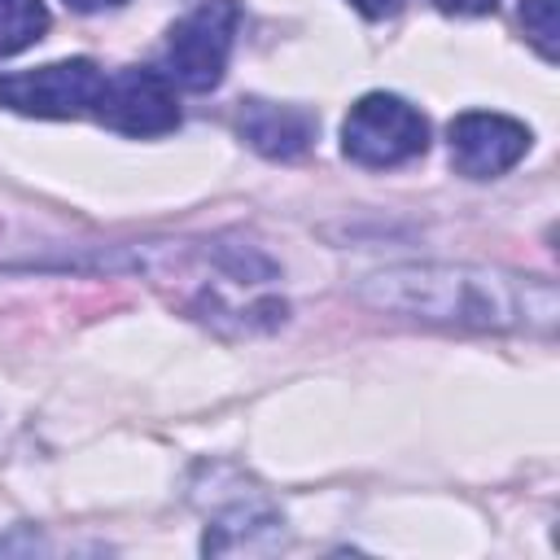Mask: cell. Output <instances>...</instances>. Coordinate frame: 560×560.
I'll return each instance as SVG.
<instances>
[{
    "instance_id": "7c38bea8",
    "label": "cell",
    "mask_w": 560,
    "mask_h": 560,
    "mask_svg": "<svg viewBox=\"0 0 560 560\" xmlns=\"http://www.w3.org/2000/svg\"><path fill=\"white\" fill-rule=\"evenodd\" d=\"M74 13H101V9H118L122 0H66Z\"/></svg>"
},
{
    "instance_id": "9c48e42d",
    "label": "cell",
    "mask_w": 560,
    "mask_h": 560,
    "mask_svg": "<svg viewBox=\"0 0 560 560\" xmlns=\"http://www.w3.org/2000/svg\"><path fill=\"white\" fill-rule=\"evenodd\" d=\"M521 26L529 44L542 52V61H556V35H560V0H521Z\"/></svg>"
},
{
    "instance_id": "6da1fadb",
    "label": "cell",
    "mask_w": 560,
    "mask_h": 560,
    "mask_svg": "<svg viewBox=\"0 0 560 560\" xmlns=\"http://www.w3.org/2000/svg\"><path fill=\"white\" fill-rule=\"evenodd\" d=\"M363 298L381 311L416 315L459 328H551L556 289L547 280H521L486 267L407 262L363 280Z\"/></svg>"
},
{
    "instance_id": "52a82bcc",
    "label": "cell",
    "mask_w": 560,
    "mask_h": 560,
    "mask_svg": "<svg viewBox=\"0 0 560 560\" xmlns=\"http://www.w3.org/2000/svg\"><path fill=\"white\" fill-rule=\"evenodd\" d=\"M241 136L262 153V158H298L315 140V114L302 105H276V101H245L236 118Z\"/></svg>"
},
{
    "instance_id": "8992f818",
    "label": "cell",
    "mask_w": 560,
    "mask_h": 560,
    "mask_svg": "<svg viewBox=\"0 0 560 560\" xmlns=\"http://www.w3.org/2000/svg\"><path fill=\"white\" fill-rule=\"evenodd\" d=\"M525 149H529V127L508 114L468 109L451 122V162L468 179H494L512 171L525 158Z\"/></svg>"
},
{
    "instance_id": "3957f363",
    "label": "cell",
    "mask_w": 560,
    "mask_h": 560,
    "mask_svg": "<svg viewBox=\"0 0 560 560\" xmlns=\"http://www.w3.org/2000/svg\"><path fill=\"white\" fill-rule=\"evenodd\" d=\"M236 0H201L197 9H188L166 39V79L179 83L184 92L219 88L236 44Z\"/></svg>"
},
{
    "instance_id": "ba28073f",
    "label": "cell",
    "mask_w": 560,
    "mask_h": 560,
    "mask_svg": "<svg viewBox=\"0 0 560 560\" xmlns=\"http://www.w3.org/2000/svg\"><path fill=\"white\" fill-rule=\"evenodd\" d=\"M48 31V9L44 0H0V57H13L44 39Z\"/></svg>"
},
{
    "instance_id": "8fae6325",
    "label": "cell",
    "mask_w": 560,
    "mask_h": 560,
    "mask_svg": "<svg viewBox=\"0 0 560 560\" xmlns=\"http://www.w3.org/2000/svg\"><path fill=\"white\" fill-rule=\"evenodd\" d=\"M350 4H354L363 18H389V13H394L402 0H350Z\"/></svg>"
},
{
    "instance_id": "30bf717a",
    "label": "cell",
    "mask_w": 560,
    "mask_h": 560,
    "mask_svg": "<svg viewBox=\"0 0 560 560\" xmlns=\"http://www.w3.org/2000/svg\"><path fill=\"white\" fill-rule=\"evenodd\" d=\"M442 13H455V18H481V13H494L499 0H433Z\"/></svg>"
},
{
    "instance_id": "5b68a950",
    "label": "cell",
    "mask_w": 560,
    "mask_h": 560,
    "mask_svg": "<svg viewBox=\"0 0 560 560\" xmlns=\"http://www.w3.org/2000/svg\"><path fill=\"white\" fill-rule=\"evenodd\" d=\"M92 114L122 131V136H162L179 122V105H175V83L158 70H114L101 83V96L92 105Z\"/></svg>"
},
{
    "instance_id": "277c9868",
    "label": "cell",
    "mask_w": 560,
    "mask_h": 560,
    "mask_svg": "<svg viewBox=\"0 0 560 560\" xmlns=\"http://www.w3.org/2000/svg\"><path fill=\"white\" fill-rule=\"evenodd\" d=\"M101 83H105V70L88 57L48 61L35 70L0 74V105L35 118H79V114H92Z\"/></svg>"
},
{
    "instance_id": "7a4b0ae2",
    "label": "cell",
    "mask_w": 560,
    "mask_h": 560,
    "mask_svg": "<svg viewBox=\"0 0 560 560\" xmlns=\"http://www.w3.org/2000/svg\"><path fill=\"white\" fill-rule=\"evenodd\" d=\"M341 149L359 166H402L429 149V122L402 96L368 92L341 122Z\"/></svg>"
}]
</instances>
